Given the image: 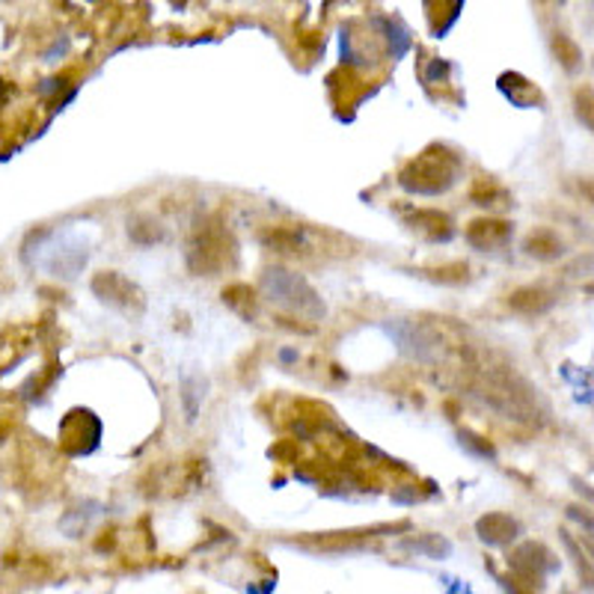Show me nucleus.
Listing matches in <instances>:
<instances>
[{"instance_id":"1","label":"nucleus","mask_w":594,"mask_h":594,"mask_svg":"<svg viewBox=\"0 0 594 594\" xmlns=\"http://www.w3.org/2000/svg\"><path fill=\"white\" fill-rule=\"evenodd\" d=\"M460 169H464V161H460L458 152L443 147V143H434L404 164L402 173H399V185L407 193L438 197L460 179Z\"/></svg>"},{"instance_id":"2","label":"nucleus","mask_w":594,"mask_h":594,"mask_svg":"<svg viewBox=\"0 0 594 594\" xmlns=\"http://www.w3.org/2000/svg\"><path fill=\"white\" fill-rule=\"evenodd\" d=\"M236 241L226 232L224 224L212 217L202 226H197V232L188 241V268L197 277H217L226 268L236 265Z\"/></svg>"},{"instance_id":"3","label":"nucleus","mask_w":594,"mask_h":594,"mask_svg":"<svg viewBox=\"0 0 594 594\" xmlns=\"http://www.w3.org/2000/svg\"><path fill=\"white\" fill-rule=\"evenodd\" d=\"M262 292L268 294L270 301L289 309V313L301 315L306 321H321L325 318V301L321 294L315 292L309 282L303 280L301 274H292L286 268H268L262 274Z\"/></svg>"},{"instance_id":"4","label":"nucleus","mask_w":594,"mask_h":594,"mask_svg":"<svg viewBox=\"0 0 594 594\" xmlns=\"http://www.w3.org/2000/svg\"><path fill=\"white\" fill-rule=\"evenodd\" d=\"M92 294L101 303H108L116 313L128 315V318H140L147 313V298L140 292V286L123 277L119 270H101L92 277Z\"/></svg>"},{"instance_id":"5","label":"nucleus","mask_w":594,"mask_h":594,"mask_svg":"<svg viewBox=\"0 0 594 594\" xmlns=\"http://www.w3.org/2000/svg\"><path fill=\"white\" fill-rule=\"evenodd\" d=\"M508 565H511L517 583L527 585V589H541L544 580H547V573L556 568V556L539 541H527V544H520L511 553Z\"/></svg>"},{"instance_id":"6","label":"nucleus","mask_w":594,"mask_h":594,"mask_svg":"<svg viewBox=\"0 0 594 594\" xmlns=\"http://www.w3.org/2000/svg\"><path fill=\"white\" fill-rule=\"evenodd\" d=\"M511 236H515V226H511V220H503V217H476L464 232L467 244L472 250H482V253L511 244Z\"/></svg>"},{"instance_id":"7","label":"nucleus","mask_w":594,"mask_h":594,"mask_svg":"<svg viewBox=\"0 0 594 594\" xmlns=\"http://www.w3.org/2000/svg\"><path fill=\"white\" fill-rule=\"evenodd\" d=\"M508 309L517 315H527V318H535V315L549 313L556 306V292H549L544 286H520L515 292L508 294Z\"/></svg>"},{"instance_id":"8","label":"nucleus","mask_w":594,"mask_h":594,"mask_svg":"<svg viewBox=\"0 0 594 594\" xmlns=\"http://www.w3.org/2000/svg\"><path fill=\"white\" fill-rule=\"evenodd\" d=\"M476 532H479V539L484 544H491V547H505V544H511L517 539V520L511 515H503V511H491V515H484L476 520Z\"/></svg>"},{"instance_id":"9","label":"nucleus","mask_w":594,"mask_h":594,"mask_svg":"<svg viewBox=\"0 0 594 594\" xmlns=\"http://www.w3.org/2000/svg\"><path fill=\"white\" fill-rule=\"evenodd\" d=\"M496 87H500V92H503L505 99L511 101V104H517V108H541V104H544V96H541L539 87H535L532 80L523 78V75H517V72H505V75H500Z\"/></svg>"},{"instance_id":"10","label":"nucleus","mask_w":594,"mask_h":594,"mask_svg":"<svg viewBox=\"0 0 594 594\" xmlns=\"http://www.w3.org/2000/svg\"><path fill=\"white\" fill-rule=\"evenodd\" d=\"M407 226L416 229L419 236H426L428 241H448L452 238V217L438 208H416L410 217H407Z\"/></svg>"},{"instance_id":"11","label":"nucleus","mask_w":594,"mask_h":594,"mask_svg":"<svg viewBox=\"0 0 594 594\" xmlns=\"http://www.w3.org/2000/svg\"><path fill=\"white\" fill-rule=\"evenodd\" d=\"M78 416L80 428H75L72 416H66L63 426H60V440H63V448H66L68 455H87V452H92L96 443H99V434H87V431H84V426H90L96 416H92L90 410H78Z\"/></svg>"},{"instance_id":"12","label":"nucleus","mask_w":594,"mask_h":594,"mask_svg":"<svg viewBox=\"0 0 594 594\" xmlns=\"http://www.w3.org/2000/svg\"><path fill=\"white\" fill-rule=\"evenodd\" d=\"M527 256L541 258V262H553L561 256V238L553 229H532L523 241Z\"/></svg>"},{"instance_id":"13","label":"nucleus","mask_w":594,"mask_h":594,"mask_svg":"<svg viewBox=\"0 0 594 594\" xmlns=\"http://www.w3.org/2000/svg\"><path fill=\"white\" fill-rule=\"evenodd\" d=\"M262 244L277 253H298L306 248V232L294 229V226H277V229H265L262 232Z\"/></svg>"},{"instance_id":"14","label":"nucleus","mask_w":594,"mask_h":594,"mask_svg":"<svg viewBox=\"0 0 594 594\" xmlns=\"http://www.w3.org/2000/svg\"><path fill=\"white\" fill-rule=\"evenodd\" d=\"M224 303L232 309V313H238L241 318H253L256 315V292L250 289L248 282H232V286H226L224 289Z\"/></svg>"},{"instance_id":"15","label":"nucleus","mask_w":594,"mask_h":594,"mask_svg":"<svg viewBox=\"0 0 594 594\" xmlns=\"http://www.w3.org/2000/svg\"><path fill=\"white\" fill-rule=\"evenodd\" d=\"M549 46H553V54H556V60H559L565 72H577V68H580V63H583V51H580V46L573 42L571 36L553 34Z\"/></svg>"},{"instance_id":"16","label":"nucleus","mask_w":594,"mask_h":594,"mask_svg":"<svg viewBox=\"0 0 594 594\" xmlns=\"http://www.w3.org/2000/svg\"><path fill=\"white\" fill-rule=\"evenodd\" d=\"M128 236L137 244H155V241H164V229L152 220V217H135L131 224H128Z\"/></svg>"},{"instance_id":"17","label":"nucleus","mask_w":594,"mask_h":594,"mask_svg":"<svg viewBox=\"0 0 594 594\" xmlns=\"http://www.w3.org/2000/svg\"><path fill=\"white\" fill-rule=\"evenodd\" d=\"M573 113H577V119L589 128L594 135V87L592 84H583V87H577L573 92Z\"/></svg>"},{"instance_id":"18","label":"nucleus","mask_w":594,"mask_h":594,"mask_svg":"<svg viewBox=\"0 0 594 594\" xmlns=\"http://www.w3.org/2000/svg\"><path fill=\"white\" fill-rule=\"evenodd\" d=\"M472 202L476 205H508V193L503 191V188H496L494 181H479L476 188H472Z\"/></svg>"},{"instance_id":"19","label":"nucleus","mask_w":594,"mask_h":594,"mask_svg":"<svg viewBox=\"0 0 594 594\" xmlns=\"http://www.w3.org/2000/svg\"><path fill=\"white\" fill-rule=\"evenodd\" d=\"M559 535H561V541H565V547H568V553H571V556H573V561H577V571H580V577H583V580H585V585H589V589H594V568H592V565H589V556H585V553H580V547H577V541H573L571 535L565 532V529H561Z\"/></svg>"},{"instance_id":"20","label":"nucleus","mask_w":594,"mask_h":594,"mask_svg":"<svg viewBox=\"0 0 594 594\" xmlns=\"http://www.w3.org/2000/svg\"><path fill=\"white\" fill-rule=\"evenodd\" d=\"M426 274H431V277L440 282H464L467 280V265H464V262H455V265H448V268L426 270Z\"/></svg>"},{"instance_id":"21","label":"nucleus","mask_w":594,"mask_h":594,"mask_svg":"<svg viewBox=\"0 0 594 594\" xmlns=\"http://www.w3.org/2000/svg\"><path fill=\"white\" fill-rule=\"evenodd\" d=\"M460 446L472 448V452H479V455H484V458H494V446L488 443L484 438H479V434H472V431H460Z\"/></svg>"},{"instance_id":"22","label":"nucleus","mask_w":594,"mask_h":594,"mask_svg":"<svg viewBox=\"0 0 594 594\" xmlns=\"http://www.w3.org/2000/svg\"><path fill=\"white\" fill-rule=\"evenodd\" d=\"M414 547L419 549V553H431V556H446L448 553V544L440 535H434L431 541H414Z\"/></svg>"},{"instance_id":"23","label":"nucleus","mask_w":594,"mask_h":594,"mask_svg":"<svg viewBox=\"0 0 594 594\" xmlns=\"http://www.w3.org/2000/svg\"><path fill=\"white\" fill-rule=\"evenodd\" d=\"M568 515L573 517V520H577V523H580V527L585 529V532H589V535H592L594 539V515H589V511H585V508H568Z\"/></svg>"},{"instance_id":"24","label":"nucleus","mask_w":594,"mask_h":594,"mask_svg":"<svg viewBox=\"0 0 594 594\" xmlns=\"http://www.w3.org/2000/svg\"><path fill=\"white\" fill-rule=\"evenodd\" d=\"M503 585L508 594H532V589H527V585H520L515 580V577H503Z\"/></svg>"},{"instance_id":"25","label":"nucleus","mask_w":594,"mask_h":594,"mask_svg":"<svg viewBox=\"0 0 594 594\" xmlns=\"http://www.w3.org/2000/svg\"><path fill=\"white\" fill-rule=\"evenodd\" d=\"M577 191L583 193L585 200L592 202L594 205V179H583V181H577Z\"/></svg>"},{"instance_id":"26","label":"nucleus","mask_w":594,"mask_h":594,"mask_svg":"<svg viewBox=\"0 0 594 594\" xmlns=\"http://www.w3.org/2000/svg\"><path fill=\"white\" fill-rule=\"evenodd\" d=\"M573 484H577V491H580V494H583L585 500H592V503H594V491H592V488H589V484H583V482H573Z\"/></svg>"},{"instance_id":"27","label":"nucleus","mask_w":594,"mask_h":594,"mask_svg":"<svg viewBox=\"0 0 594 594\" xmlns=\"http://www.w3.org/2000/svg\"><path fill=\"white\" fill-rule=\"evenodd\" d=\"M585 292H589V294H594V282H589V286H585Z\"/></svg>"}]
</instances>
